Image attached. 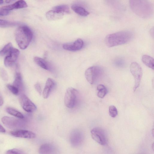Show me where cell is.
I'll return each mask as SVG.
<instances>
[{
	"instance_id": "obj_18",
	"label": "cell",
	"mask_w": 154,
	"mask_h": 154,
	"mask_svg": "<svg viewBox=\"0 0 154 154\" xmlns=\"http://www.w3.org/2000/svg\"><path fill=\"white\" fill-rule=\"evenodd\" d=\"M71 8L75 13L82 16H87L89 14L83 8L79 5H73Z\"/></svg>"
},
{
	"instance_id": "obj_10",
	"label": "cell",
	"mask_w": 154,
	"mask_h": 154,
	"mask_svg": "<svg viewBox=\"0 0 154 154\" xmlns=\"http://www.w3.org/2000/svg\"><path fill=\"white\" fill-rule=\"evenodd\" d=\"M20 54L19 51L17 49L12 48L8 55L6 56L4 60L5 66L7 67L11 66L16 62Z\"/></svg>"
},
{
	"instance_id": "obj_4",
	"label": "cell",
	"mask_w": 154,
	"mask_h": 154,
	"mask_svg": "<svg viewBox=\"0 0 154 154\" xmlns=\"http://www.w3.org/2000/svg\"><path fill=\"white\" fill-rule=\"evenodd\" d=\"M130 72L134 79L133 90L135 92L139 87L142 76V69L140 65L136 62L132 63L130 67Z\"/></svg>"
},
{
	"instance_id": "obj_29",
	"label": "cell",
	"mask_w": 154,
	"mask_h": 154,
	"mask_svg": "<svg viewBox=\"0 0 154 154\" xmlns=\"http://www.w3.org/2000/svg\"><path fill=\"white\" fill-rule=\"evenodd\" d=\"M106 2L112 6L116 8L119 5L118 0H105Z\"/></svg>"
},
{
	"instance_id": "obj_27",
	"label": "cell",
	"mask_w": 154,
	"mask_h": 154,
	"mask_svg": "<svg viewBox=\"0 0 154 154\" xmlns=\"http://www.w3.org/2000/svg\"><path fill=\"white\" fill-rule=\"evenodd\" d=\"M7 87L14 94L17 95L18 94L19 92V90L13 85L8 84L7 85Z\"/></svg>"
},
{
	"instance_id": "obj_13",
	"label": "cell",
	"mask_w": 154,
	"mask_h": 154,
	"mask_svg": "<svg viewBox=\"0 0 154 154\" xmlns=\"http://www.w3.org/2000/svg\"><path fill=\"white\" fill-rule=\"evenodd\" d=\"M27 6V4L25 1L20 0L12 4L4 6L1 8L3 10L9 11L14 9L26 8Z\"/></svg>"
},
{
	"instance_id": "obj_19",
	"label": "cell",
	"mask_w": 154,
	"mask_h": 154,
	"mask_svg": "<svg viewBox=\"0 0 154 154\" xmlns=\"http://www.w3.org/2000/svg\"><path fill=\"white\" fill-rule=\"evenodd\" d=\"M33 60L41 68L47 70L49 69L48 64L45 59L38 57H35Z\"/></svg>"
},
{
	"instance_id": "obj_28",
	"label": "cell",
	"mask_w": 154,
	"mask_h": 154,
	"mask_svg": "<svg viewBox=\"0 0 154 154\" xmlns=\"http://www.w3.org/2000/svg\"><path fill=\"white\" fill-rule=\"evenodd\" d=\"M0 75L2 79L5 81H7L8 78L6 71L3 68L0 69Z\"/></svg>"
},
{
	"instance_id": "obj_26",
	"label": "cell",
	"mask_w": 154,
	"mask_h": 154,
	"mask_svg": "<svg viewBox=\"0 0 154 154\" xmlns=\"http://www.w3.org/2000/svg\"><path fill=\"white\" fill-rule=\"evenodd\" d=\"M109 115L112 118L116 117L118 114L117 110L116 107L113 105L109 107Z\"/></svg>"
},
{
	"instance_id": "obj_1",
	"label": "cell",
	"mask_w": 154,
	"mask_h": 154,
	"mask_svg": "<svg viewBox=\"0 0 154 154\" xmlns=\"http://www.w3.org/2000/svg\"><path fill=\"white\" fill-rule=\"evenodd\" d=\"M133 37V33L129 31H122L107 35L105 38V42L109 47L125 44Z\"/></svg>"
},
{
	"instance_id": "obj_2",
	"label": "cell",
	"mask_w": 154,
	"mask_h": 154,
	"mask_svg": "<svg viewBox=\"0 0 154 154\" xmlns=\"http://www.w3.org/2000/svg\"><path fill=\"white\" fill-rule=\"evenodd\" d=\"M129 4L132 11L140 17L146 18L152 14V7L148 0H130Z\"/></svg>"
},
{
	"instance_id": "obj_3",
	"label": "cell",
	"mask_w": 154,
	"mask_h": 154,
	"mask_svg": "<svg viewBox=\"0 0 154 154\" xmlns=\"http://www.w3.org/2000/svg\"><path fill=\"white\" fill-rule=\"evenodd\" d=\"M15 40L19 47L21 49H26L33 37V33L30 28L26 25L19 26L15 33Z\"/></svg>"
},
{
	"instance_id": "obj_16",
	"label": "cell",
	"mask_w": 154,
	"mask_h": 154,
	"mask_svg": "<svg viewBox=\"0 0 154 154\" xmlns=\"http://www.w3.org/2000/svg\"><path fill=\"white\" fill-rule=\"evenodd\" d=\"M13 85L19 90V92L22 91L23 88V82L22 76L20 73H16L15 78L13 83Z\"/></svg>"
},
{
	"instance_id": "obj_21",
	"label": "cell",
	"mask_w": 154,
	"mask_h": 154,
	"mask_svg": "<svg viewBox=\"0 0 154 154\" xmlns=\"http://www.w3.org/2000/svg\"><path fill=\"white\" fill-rule=\"evenodd\" d=\"M53 10L58 13H65L69 14L70 9L69 6L66 5H61L54 7Z\"/></svg>"
},
{
	"instance_id": "obj_32",
	"label": "cell",
	"mask_w": 154,
	"mask_h": 154,
	"mask_svg": "<svg viewBox=\"0 0 154 154\" xmlns=\"http://www.w3.org/2000/svg\"><path fill=\"white\" fill-rule=\"evenodd\" d=\"M9 13V11H6L0 8V16H4L8 15Z\"/></svg>"
},
{
	"instance_id": "obj_36",
	"label": "cell",
	"mask_w": 154,
	"mask_h": 154,
	"mask_svg": "<svg viewBox=\"0 0 154 154\" xmlns=\"http://www.w3.org/2000/svg\"><path fill=\"white\" fill-rule=\"evenodd\" d=\"M3 2V0H0V4H2Z\"/></svg>"
},
{
	"instance_id": "obj_31",
	"label": "cell",
	"mask_w": 154,
	"mask_h": 154,
	"mask_svg": "<svg viewBox=\"0 0 154 154\" xmlns=\"http://www.w3.org/2000/svg\"><path fill=\"white\" fill-rule=\"evenodd\" d=\"M34 88L40 95H41L42 94V90L41 85L40 84L37 82L35 83L34 85Z\"/></svg>"
},
{
	"instance_id": "obj_20",
	"label": "cell",
	"mask_w": 154,
	"mask_h": 154,
	"mask_svg": "<svg viewBox=\"0 0 154 154\" xmlns=\"http://www.w3.org/2000/svg\"><path fill=\"white\" fill-rule=\"evenodd\" d=\"M53 149V147L51 145L45 144L40 146L39 149V152L40 154H49L52 152Z\"/></svg>"
},
{
	"instance_id": "obj_22",
	"label": "cell",
	"mask_w": 154,
	"mask_h": 154,
	"mask_svg": "<svg viewBox=\"0 0 154 154\" xmlns=\"http://www.w3.org/2000/svg\"><path fill=\"white\" fill-rule=\"evenodd\" d=\"M97 89L98 91L97 96L101 98H103L108 92L106 88L102 84H100L98 85Z\"/></svg>"
},
{
	"instance_id": "obj_30",
	"label": "cell",
	"mask_w": 154,
	"mask_h": 154,
	"mask_svg": "<svg viewBox=\"0 0 154 154\" xmlns=\"http://www.w3.org/2000/svg\"><path fill=\"white\" fill-rule=\"evenodd\" d=\"M23 153L20 150L16 149L9 150L6 152V154H22Z\"/></svg>"
},
{
	"instance_id": "obj_25",
	"label": "cell",
	"mask_w": 154,
	"mask_h": 154,
	"mask_svg": "<svg viewBox=\"0 0 154 154\" xmlns=\"http://www.w3.org/2000/svg\"><path fill=\"white\" fill-rule=\"evenodd\" d=\"M12 48L11 43V42L8 43L0 51V56H3L8 53Z\"/></svg>"
},
{
	"instance_id": "obj_9",
	"label": "cell",
	"mask_w": 154,
	"mask_h": 154,
	"mask_svg": "<svg viewBox=\"0 0 154 154\" xmlns=\"http://www.w3.org/2000/svg\"><path fill=\"white\" fill-rule=\"evenodd\" d=\"M2 121L6 127L11 129L18 128L23 125L21 120L11 117L4 116L2 118Z\"/></svg>"
},
{
	"instance_id": "obj_5",
	"label": "cell",
	"mask_w": 154,
	"mask_h": 154,
	"mask_svg": "<svg viewBox=\"0 0 154 154\" xmlns=\"http://www.w3.org/2000/svg\"><path fill=\"white\" fill-rule=\"evenodd\" d=\"M102 72L101 68L97 66H93L87 69L85 72V77L88 82L93 84L98 79Z\"/></svg>"
},
{
	"instance_id": "obj_35",
	"label": "cell",
	"mask_w": 154,
	"mask_h": 154,
	"mask_svg": "<svg viewBox=\"0 0 154 154\" xmlns=\"http://www.w3.org/2000/svg\"><path fill=\"white\" fill-rule=\"evenodd\" d=\"M11 0H5V2L6 3H9Z\"/></svg>"
},
{
	"instance_id": "obj_33",
	"label": "cell",
	"mask_w": 154,
	"mask_h": 154,
	"mask_svg": "<svg viewBox=\"0 0 154 154\" xmlns=\"http://www.w3.org/2000/svg\"><path fill=\"white\" fill-rule=\"evenodd\" d=\"M0 132L5 133V130L4 127L0 124Z\"/></svg>"
},
{
	"instance_id": "obj_11",
	"label": "cell",
	"mask_w": 154,
	"mask_h": 154,
	"mask_svg": "<svg viewBox=\"0 0 154 154\" xmlns=\"http://www.w3.org/2000/svg\"><path fill=\"white\" fill-rule=\"evenodd\" d=\"M84 45L83 40L78 38L73 42L66 43L63 45V48L70 51H76L81 49Z\"/></svg>"
},
{
	"instance_id": "obj_23",
	"label": "cell",
	"mask_w": 154,
	"mask_h": 154,
	"mask_svg": "<svg viewBox=\"0 0 154 154\" xmlns=\"http://www.w3.org/2000/svg\"><path fill=\"white\" fill-rule=\"evenodd\" d=\"M7 112L9 114L20 119L24 118L23 115L20 112L11 107H8L6 109Z\"/></svg>"
},
{
	"instance_id": "obj_15",
	"label": "cell",
	"mask_w": 154,
	"mask_h": 154,
	"mask_svg": "<svg viewBox=\"0 0 154 154\" xmlns=\"http://www.w3.org/2000/svg\"><path fill=\"white\" fill-rule=\"evenodd\" d=\"M63 15V14L60 13L53 10L49 11L46 14L47 19L49 20H55L61 19Z\"/></svg>"
},
{
	"instance_id": "obj_6",
	"label": "cell",
	"mask_w": 154,
	"mask_h": 154,
	"mask_svg": "<svg viewBox=\"0 0 154 154\" xmlns=\"http://www.w3.org/2000/svg\"><path fill=\"white\" fill-rule=\"evenodd\" d=\"M93 139L98 143L103 145L107 144L108 139L105 131L100 128H95L91 131Z\"/></svg>"
},
{
	"instance_id": "obj_8",
	"label": "cell",
	"mask_w": 154,
	"mask_h": 154,
	"mask_svg": "<svg viewBox=\"0 0 154 154\" xmlns=\"http://www.w3.org/2000/svg\"><path fill=\"white\" fill-rule=\"evenodd\" d=\"M20 102L23 108L27 112H33L37 109L35 105L25 94L20 96Z\"/></svg>"
},
{
	"instance_id": "obj_24",
	"label": "cell",
	"mask_w": 154,
	"mask_h": 154,
	"mask_svg": "<svg viewBox=\"0 0 154 154\" xmlns=\"http://www.w3.org/2000/svg\"><path fill=\"white\" fill-rule=\"evenodd\" d=\"M17 23L8 20L0 19V27L5 28L14 26Z\"/></svg>"
},
{
	"instance_id": "obj_7",
	"label": "cell",
	"mask_w": 154,
	"mask_h": 154,
	"mask_svg": "<svg viewBox=\"0 0 154 154\" xmlns=\"http://www.w3.org/2000/svg\"><path fill=\"white\" fill-rule=\"evenodd\" d=\"M78 91L75 88L70 87L66 90L64 97V104L66 106L72 108L74 106Z\"/></svg>"
},
{
	"instance_id": "obj_12",
	"label": "cell",
	"mask_w": 154,
	"mask_h": 154,
	"mask_svg": "<svg viewBox=\"0 0 154 154\" xmlns=\"http://www.w3.org/2000/svg\"><path fill=\"white\" fill-rule=\"evenodd\" d=\"M10 134L14 137L23 138L33 139L36 137V134L32 132L23 130L14 131Z\"/></svg>"
},
{
	"instance_id": "obj_17",
	"label": "cell",
	"mask_w": 154,
	"mask_h": 154,
	"mask_svg": "<svg viewBox=\"0 0 154 154\" xmlns=\"http://www.w3.org/2000/svg\"><path fill=\"white\" fill-rule=\"evenodd\" d=\"M143 63L149 68L153 70L154 69V60L153 58L147 55H143L141 58Z\"/></svg>"
},
{
	"instance_id": "obj_34",
	"label": "cell",
	"mask_w": 154,
	"mask_h": 154,
	"mask_svg": "<svg viewBox=\"0 0 154 154\" xmlns=\"http://www.w3.org/2000/svg\"><path fill=\"white\" fill-rule=\"evenodd\" d=\"M4 103V100L2 97L0 95V106H2Z\"/></svg>"
},
{
	"instance_id": "obj_14",
	"label": "cell",
	"mask_w": 154,
	"mask_h": 154,
	"mask_svg": "<svg viewBox=\"0 0 154 154\" xmlns=\"http://www.w3.org/2000/svg\"><path fill=\"white\" fill-rule=\"evenodd\" d=\"M54 85L55 82L52 79L50 78L48 79L42 93L44 98L47 99Z\"/></svg>"
}]
</instances>
